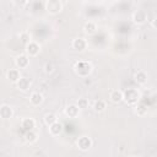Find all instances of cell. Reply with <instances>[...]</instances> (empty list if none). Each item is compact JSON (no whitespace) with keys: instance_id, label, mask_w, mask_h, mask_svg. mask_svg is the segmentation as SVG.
<instances>
[{"instance_id":"18","label":"cell","mask_w":157,"mask_h":157,"mask_svg":"<svg viewBox=\"0 0 157 157\" xmlns=\"http://www.w3.org/2000/svg\"><path fill=\"white\" fill-rule=\"evenodd\" d=\"M105 108H107V103H105L103 99H97V101H94V103H93V110H94V112L102 113V112L105 110Z\"/></svg>"},{"instance_id":"7","label":"cell","mask_w":157,"mask_h":157,"mask_svg":"<svg viewBox=\"0 0 157 157\" xmlns=\"http://www.w3.org/2000/svg\"><path fill=\"white\" fill-rule=\"evenodd\" d=\"M146 20H147V15L142 10H137V11H135L132 13V21L136 25H142V23L146 22Z\"/></svg>"},{"instance_id":"1","label":"cell","mask_w":157,"mask_h":157,"mask_svg":"<svg viewBox=\"0 0 157 157\" xmlns=\"http://www.w3.org/2000/svg\"><path fill=\"white\" fill-rule=\"evenodd\" d=\"M123 101L129 105H135L140 101V93L135 88H126L123 92Z\"/></svg>"},{"instance_id":"19","label":"cell","mask_w":157,"mask_h":157,"mask_svg":"<svg viewBox=\"0 0 157 157\" xmlns=\"http://www.w3.org/2000/svg\"><path fill=\"white\" fill-rule=\"evenodd\" d=\"M96 29H97V25H96L93 21H87V22L83 25V31H85V33H87V34L94 33Z\"/></svg>"},{"instance_id":"23","label":"cell","mask_w":157,"mask_h":157,"mask_svg":"<svg viewBox=\"0 0 157 157\" xmlns=\"http://www.w3.org/2000/svg\"><path fill=\"white\" fill-rule=\"evenodd\" d=\"M76 105L78 107L80 110H81V109H86V108H88V105H90V101H88L87 98H85V97H81V98L77 99Z\"/></svg>"},{"instance_id":"26","label":"cell","mask_w":157,"mask_h":157,"mask_svg":"<svg viewBox=\"0 0 157 157\" xmlns=\"http://www.w3.org/2000/svg\"><path fill=\"white\" fill-rule=\"evenodd\" d=\"M27 4V1H13V5H17V6H25Z\"/></svg>"},{"instance_id":"12","label":"cell","mask_w":157,"mask_h":157,"mask_svg":"<svg viewBox=\"0 0 157 157\" xmlns=\"http://www.w3.org/2000/svg\"><path fill=\"white\" fill-rule=\"evenodd\" d=\"M134 80H135V82H137L139 85H145V83L147 82V80H148V76H147V74H146L145 71L139 70L137 72H135Z\"/></svg>"},{"instance_id":"3","label":"cell","mask_w":157,"mask_h":157,"mask_svg":"<svg viewBox=\"0 0 157 157\" xmlns=\"http://www.w3.org/2000/svg\"><path fill=\"white\" fill-rule=\"evenodd\" d=\"M44 6H45V10L49 13L56 15V13L61 12L64 5H63V2L60 0H47L45 4H44Z\"/></svg>"},{"instance_id":"21","label":"cell","mask_w":157,"mask_h":157,"mask_svg":"<svg viewBox=\"0 0 157 157\" xmlns=\"http://www.w3.org/2000/svg\"><path fill=\"white\" fill-rule=\"evenodd\" d=\"M25 140L29 144H33L38 140V134L33 130H29V131H26V135H25Z\"/></svg>"},{"instance_id":"5","label":"cell","mask_w":157,"mask_h":157,"mask_svg":"<svg viewBox=\"0 0 157 157\" xmlns=\"http://www.w3.org/2000/svg\"><path fill=\"white\" fill-rule=\"evenodd\" d=\"M26 52H27V54H28L29 56H36V55H38L39 52H40V45H39L37 42L31 40V42L26 45Z\"/></svg>"},{"instance_id":"11","label":"cell","mask_w":157,"mask_h":157,"mask_svg":"<svg viewBox=\"0 0 157 157\" xmlns=\"http://www.w3.org/2000/svg\"><path fill=\"white\" fill-rule=\"evenodd\" d=\"M65 114L69 117V118H76L78 117L80 114V109L76 104H69L66 108H65Z\"/></svg>"},{"instance_id":"9","label":"cell","mask_w":157,"mask_h":157,"mask_svg":"<svg viewBox=\"0 0 157 157\" xmlns=\"http://www.w3.org/2000/svg\"><path fill=\"white\" fill-rule=\"evenodd\" d=\"M13 115V109L9 104L0 105V118L1 119H10Z\"/></svg>"},{"instance_id":"22","label":"cell","mask_w":157,"mask_h":157,"mask_svg":"<svg viewBox=\"0 0 157 157\" xmlns=\"http://www.w3.org/2000/svg\"><path fill=\"white\" fill-rule=\"evenodd\" d=\"M55 121H58V118H56V115L54 114V113H47L45 115H44V123L49 126V125H52V124H54Z\"/></svg>"},{"instance_id":"14","label":"cell","mask_w":157,"mask_h":157,"mask_svg":"<svg viewBox=\"0 0 157 157\" xmlns=\"http://www.w3.org/2000/svg\"><path fill=\"white\" fill-rule=\"evenodd\" d=\"M6 77H7V80L11 81L12 83H16V82L20 80L21 75H20V71H18L17 69H10V70L6 72Z\"/></svg>"},{"instance_id":"25","label":"cell","mask_w":157,"mask_h":157,"mask_svg":"<svg viewBox=\"0 0 157 157\" xmlns=\"http://www.w3.org/2000/svg\"><path fill=\"white\" fill-rule=\"evenodd\" d=\"M44 71H45L47 74H50V72H53V71H54V66H53L52 64L47 63V64L44 65Z\"/></svg>"},{"instance_id":"20","label":"cell","mask_w":157,"mask_h":157,"mask_svg":"<svg viewBox=\"0 0 157 157\" xmlns=\"http://www.w3.org/2000/svg\"><path fill=\"white\" fill-rule=\"evenodd\" d=\"M146 112H147V105H146L145 103H142V102L139 101V102L135 104V113H136L137 115L142 117V115L146 114Z\"/></svg>"},{"instance_id":"6","label":"cell","mask_w":157,"mask_h":157,"mask_svg":"<svg viewBox=\"0 0 157 157\" xmlns=\"http://www.w3.org/2000/svg\"><path fill=\"white\" fill-rule=\"evenodd\" d=\"M71 45H72V48H74L75 50H77V52H83V50L86 49V47H87V42H86L85 38L77 37V38H75V39L72 40Z\"/></svg>"},{"instance_id":"2","label":"cell","mask_w":157,"mask_h":157,"mask_svg":"<svg viewBox=\"0 0 157 157\" xmlns=\"http://www.w3.org/2000/svg\"><path fill=\"white\" fill-rule=\"evenodd\" d=\"M74 70L80 77H87L92 72V65L88 61H77Z\"/></svg>"},{"instance_id":"28","label":"cell","mask_w":157,"mask_h":157,"mask_svg":"<svg viewBox=\"0 0 157 157\" xmlns=\"http://www.w3.org/2000/svg\"><path fill=\"white\" fill-rule=\"evenodd\" d=\"M152 157H155V156H152Z\"/></svg>"},{"instance_id":"15","label":"cell","mask_w":157,"mask_h":157,"mask_svg":"<svg viewBox=\"0 0 157 157\" xmlns=\"http://www.w3.org/2000/svg\"><path fill=\"white\" fill-rule=\"evenodd\" d=\"M43 99H44L43 98V94L39 93V92H32L31 96H29V102H31L32 105H39V104H42Z\"/></svg>"},{"instance_id":"16","label":"cell","mask_w":157,"mask_h":157,"mask_svg":"<svg viewBox=\"0 0 157 157\" xmlns=\"http://www.w3.org/2000/svg\"><path fill=\"white\" fill-rule=\"evenodd\" d=\"M63 124L61 123H59V121H55L54 124H52V125H49V132L53 135V136H58V135H60L61 132H63Z\"/></svg>"},{"instance_id":"27","label":"cell","mask_w":157,"mask_h":157,"mask_svg":"<svg viewBox=\"0 0 157 157\" xmlns=\"http://www.w3.org/2000/svg\"><path fill=\"white\" fill-rule=\"evenodd\" d=\"M131 157H140V156H131Z\"/></svg>"},{"instance_id":"4","label":"cell","mask_w":157,"mask_h":157,"mask_svg":"<svg viewBox=\"0 0 157 157\" xmlns=\"http://www.w3.org/2000/svg\"><path fill=\"white\" fill-rule=\"evenodd\" d=\"M77 147H78V150H81V151H83V152H86V151H88L91 147H92V140H91V137H88V136H86V135H83V136H80L78 139H77Z\"/></svg>"},{"instance_id":"17","label":"cell","mask_w":157,"mask_h":157,"mask_svg":"<svg viewBox=\"0 0 157 157\" xmlns=\"http://www.w3.org/2000/svg\"><path fill=\"white\" fill-rule=\"evenodd\" d=\"M109 98L113 103H119L123 101V91L120 90H113L109 94Z\"/></svg>"},{"instance_id":"10","label":"cell","mask_w":157,"mask_h":157,"mask_svg":"<svg viewBox=\"0 0 157 157\" xmlns=\"http://www.w3.org/2000/svg\"><path fill=\"white\" fill-rule=\"evenodd\" d=\"M16 87L20 90V91H28L29 87H31V80L27 78V77H20V80L15 83Z\"/></svg>"},{"instance_id":"13","label":"cell","mask_w":157,"mask_h":157,"mask_svg":"<svg viewBox=\"0 0 157 157\" xmlns=\"http://www.w3.org/2000/svg\"><path fill=\"white\" fill-rule=\"evenodd\" d=\"M21 126L26 130V131H29V130H33L36 128V120L33 118H23L22 121H21Z\"/></svg>"},{"instance_id":"24","label":"cell","mask_w":157,"mask_h":157,"mask_svg":"<svg viewBox=\"0 0 157 157\" xmlns=\"http://www.w3.org/2000/svg\"><path fill=\"white\" fill-rule=\"evenodd\" d=\"M20 40H21V43H23L25 45H27L31 42V34L28 32H21L20 33Z\"/></svg>"},{"instance_id":"8","label":"cell","mask_w":157,"mask_h":157,"mask_svg":"<svg viewBox=\"0 0 157 157\" xmlns=\"http://www.w3.org/2000/svg\"><path fill=\"white\" fill-rule=\"evenodd\" d=\"M15 64H16V66L18 69H25V67H27L29 65V59H28V56L26 54H20V55L16 56Z\"/></svg>"}]
</instances>
